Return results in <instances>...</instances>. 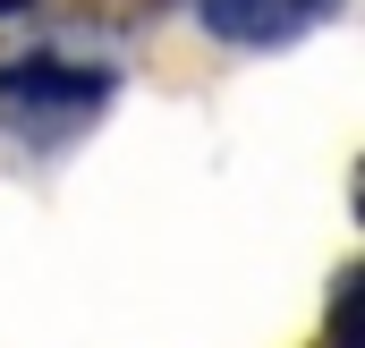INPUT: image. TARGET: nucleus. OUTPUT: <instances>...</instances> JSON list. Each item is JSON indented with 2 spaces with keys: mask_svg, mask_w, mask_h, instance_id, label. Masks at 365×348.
Wrapping results in <instances>:
<instances>
[{
  "mask_svg": "<svg viewBox=\"0 0 365 348\" xmlns=\"http://www.w3.org/2000/svg\"><path fill=\"white\" fill-rule=\"evenodd\" d=\"M340 0H195L204 34L238 43V51H272V43H297L306 26H323Z\"/></svg>",
  "mask_w": 365,
  "mask_h": 348,
  "instance_id": "nucleus-1",
  "label": "nucleus"
},
{
  "mask_svg": "<svg viewBox=\"0 0 365 348\" xmlns=\"http://www.w3.org/2000/svg\"><path fill=\"white\" fill-rule=\"evenodd\" d=\"M0 93L17 102V111H86V102H102L110 93V77L102 68H68V60H9L0 68Z\"/></svg>",
  "mask_w": 365,
  "mask_h": 348,
  "instance_id": "nucleus-2",
  "label": "nucleus"
}]
</instances>
